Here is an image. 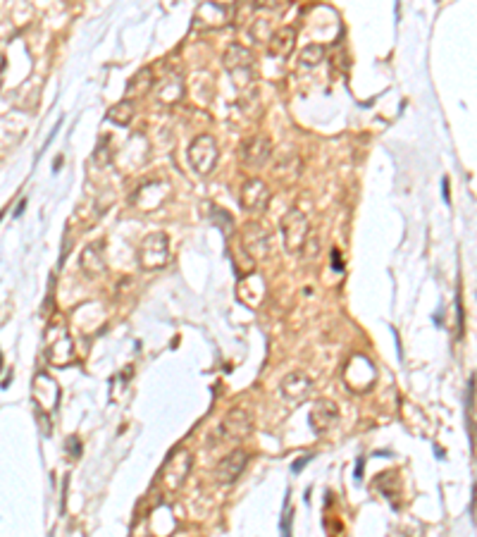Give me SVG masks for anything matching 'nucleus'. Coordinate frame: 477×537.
<instances>
[{
	"label": "nucleus",
	"mask_w": 477,
	"mask_h": 537,
	"mask_svg": "<svg viewBox=\"0 0 477 537\" xmlns=\"http://www.w3.org/2000/svg\"><path fill=\"white\" fill-rule=\"evenodd\" d=\"M191 466H193V456L189 449L186 447L174 449V452L167 456L163 471H160V482H163L170 492H177V489L186 482V478H189Z\"/></svg>",
	"instance_id": "1"
},
{
	"label": "nucleus",
	"mask_w": 477,
	"mask_h": 537,
	"mask_svg": "<svg viewBox=\"0 0 477 537\" xmlns=\"http://www.w3.org/2000/svg\"><path fill=\"white\" fill-rule=\"evenodd\" d=\"M225 70L230 72L234 84L237 86H248L255 79V60H253V53L244 48V46L239 43H232L230 48H227L225 58Z\"/></svg>",
	"instance_id": "2"
},
{
	"label": "nucleus",
	"mask_w": 477,
	"mask_h": 537,
	"mask_svg": "<svg viewBox=\"0 0 477 537\" xmlns=\"http://www.w3.org/2000/svg\"><path fill=\"white\" fill-rule=\"evenodd\" d=\"M167 258H170V239L165 232H153L141 241L139 265L144 270H158L167 263Z\"/></svg>",
	"instance_id": "3"
},
{
	"label": "nucleus",
	"mask_w": 477,
	"mask_h": 537,
	"mask_svg": "<svg viewBox=\"0 0 477 537\" xmlns=\"http://www.w3.org/2000/svg\"><path fill=\"white\" fill-rule=\"evenodd\" d=\"M186 156H189V163L193 170L205 177V174H210L215 170V165H218V144H215L210 134H200V137L191 141Z\"/></svg>",
	"instance_id": "4"
},
{
	"label": "nucleus",
	"mask_w": 477,
	"mask_h": 537,
	"mask_svg": "<svg viewBox=\"0 0 477 537\" xmlns=\"http://www.w3.org/2000/svg\"><path fill=\"white\" fill-rule=\"evenodd\" d=\"M282 237H284V246L289 253H301L308 241V220L301 211H289L282 218Z\"/></svg>",
	"instance_id": "5"
},
{
	"label": "nucleus",
	"mask_w": 477,
	"mask_h": 537,
	"mask_svg": "<svg viewBox=\"0 0 477 537\" xmlns=\"http://www.w3.org/2000/svg\"><path fill=\"white\" fill-rule=\"evenodd\" d=\"M253 427V415L244 406H234L230 413L225 415L223 425H220V437L227 442H239L244 440Z\"/></svg>",
	"instance_id": "6"
},
{
	"label": "nucleus",
	"mask_w": 477,
	"mask_h": 537,
	"mask_svg": "<svg viewBox=\"0 0 477 537\" xmlns=\"http://www.w3.org/2000/svg\"><path fill=\"white\" fill-rule=\"evenodd\" d=\"M241 206L246 208L248 213H263L267 206H270V186H267L260 177H251L246 179L244 186H241Z\"/></svg>",
	"instance_id": "7"
},
{
	"label": "nucleus",
	"mask_w": 477,
	"mask_h": 537,
	"mask_svg": "<svg viewBox=\"0 0 477 537\" xmlns=\"http://www.w3.org/2000/svg\"><path fill=\"white\" fill-rule=\"evenodd\" d=\"M279 392H282V397H284L286 401H291V404H301V401H306L308 397H311L313 380L308 378L304 371H294L282 380Z\"/></svg>",
	"instance_id": "8"
},
{
	"label": "nucleus",
	"mask_w": 477,
	"mask_h": 537,
	"mask_svg": "<svg viewBox=\"0 0 477 537\" xmlns=\"http://www.w3.org/2000/svg\"><path fill=\"white\" fill-rule=\"evenodd\" d=\"M246 463H248V454L244 449H234V452H230L218 463V468H215V482H218V485H230V482H234L244 473Z\"/></svg>",
	"instance_id": "9"
},
{
	"label": "nucleus",
	"mask_w": 477,
	"mask_h": 537,
	"mask_svg": "<svg viewBox=\"0 0 477 537\" xmlns=\"http://www.w3.org/2000/svg\"><path fill=\"white\" fill-rule=\"evenodd\" d=\"M272 156V144L270 139L258 134V137H248L241 146V160L248 167H263Z\"/></svg>",
	"instance_id": "10"
},
{
	"label": "nucleus",
	"mask_w": 477,
	"mask_h": 537,
	"mask_svg": "<svg viewBox=\"0 0 477 537\" xmlns=\"http://www.w3.org/2000/svg\"><path fill=\"white\" fill-rule=\"evenodd\" d=\"M244 246L253 258L263 260L267 258V251H270V237L260 225L251 223L244 227Z\"/></svg>",
	"instance_id": "11"
},
{
	"label": "nucleus",
	"mask_w": 477,
	"mask_h": 537,
	"mask_svg": "<svg viewBox=\"0 0 477 537\" xmlns=\"http://www.w3.org/2000/svg\"><path fill=\"white\" fill-rule=\"evenodd\" d=\"M337 420H339V408H337V404H332V401L322 399L311 408V427L318 435L327 432L329 427H334V422Z\"/></svg>",
	"instance_id": "12"
},
{
	"label": "nucleus",
	"mask_w": 477,
	"mask_h": 537,
	"mask_svg": "<svg viewBox=\"0 0 477 537\" xmlns=\"http://www.w3.org/2000/svg\"><path fill=\"white\" fill-rule=\"evenodd\" d=\"M105 244L103 241H91L89 246L84 248L82 253V270L89 277H98L100 272L105 270V253H103Z\"/></svg>",
	"instance_id": "13"
},
{
	"label": "nucleus",
	"mask_w": 477,
	"mask_h": 537,
	"mask_svg": "<svg viewBox=\"0 0 477 537\" xmlns=\"http://www.w3.org/2000/svg\"><path fill=\"white\" fill-rule=\"evenodd\" d=\"M294 41H296V31L291 26H282L270 36V43H267V53L272 58H286L289 53L294 50Z\"/></svg>",
	"instance_id": "14"
},
{
	"label": "nucleus",
	"mask_w": 477,
	"mask_h": 537,
	"mask_svg": "<svg viewBox=\"0 0 477 537\" xmlns=\"http://www.w3.org/2000/svg\"><path fill=\"white\" fill-rule=\"evenodd\" d=\"M156 96H158L160 103H165V105L177 103V100L184 96V82H181V75H177V72L167 75L163 82L158 84Z\"/></svg>",
	"instance_id": "15"
},
{
	"label": "nucleus",
	"mask_w": 477,
	"mask_h": 537,
	"mask_svg": "<svg viewBox=\"0 0 477 537\" xmlns=\"http://www.w3.org/2000/svg\"><path fill=\"white\" fill-rule=\"evenodd\" d=\"M153 84H156V79H153V70H151V67H144V70H139L136 75L129 79V84H127V100H132V103H134V98L146 96V93L153 89Z\"/></svg>",
	"instance_id": "16"
},
{
	"label": "nucleus",
	"mask_w": 477,
	"mask_h": 537,
	"mask_svg": "<svg viewBox=\"0 0 477 537\" xmlns=\"http://www.w3.org/2000/svg\"><path fill=\"white\" fill-rule=\"evenodd\" d=\"M232 15V5H218V3H208L200 5L198 10V19L208 26H223Z\"/></svg>",
	"instance_id": "17"
},
{
	"label": "nucleus",
	"mask_w": 477,
	"mask_h": 537,
	"mask_svg": "<svg viewBox=\"0 0 477 537\" xmlns=\"http://www.w3.org/2000/svg\"><path fill=\"white\" fill-rule=\"evenodd\" d=\"M134 117V103L132 100H119V103H115L107 110V119L115 124H129V119Z\"/></svg>",
	"instance_id": "18"
},
{
	"label": "nucleus",
	"mask_w": 477,
	"mask_h": 537,
	"mask_svg": "<svg viewBox=\"0 0 477 537\" xmlns=\"http://www.w3.org/2000/svg\"><path fill=\"white\" fill-rule=\"evenodd\" d=\"M299 60H301V65H306V67H315L318 63H322V60H325V46H320V43H311V46H306V48L301 50Z\"/></svg>",
	"instance_id": "19"
},
{
	"label": "nucleus",
	"mask_w": 477,
	"mask_h": 537,
	"mask_svg": "<svg viewBox=\"0 0 477 537\" xmlns=\"http://www.w3.org/2000/svg\"><path fill=\"white\" fill-rule=\"evenodd\" d=\"M351 368H353V371H358V373H355V375H358V378H360V368L358 366H353L351 363ZM363 368H365V371H368V378H375V371H373V366L370 363H368V361H365V366H363ZM353 380V378H348V382H351V387H358V389H365L368 385H370V382L373 380Z\"/></svg>",
	"instance_id": "20"
},
{
	"label": "nucleus",
	"mask_w": 477,
	"mask_h": 537,
	"mask_svg": "<svg viewBox=\"0 0 477 537\" xmlns=\"http://www.w3.org/2000/svg\"><path fill=\"white\" fill-rule=\"evenodd\" d=\"M129 537H156V535L151 533L149 521H136V523H134V528H132Z\"/></svg>",
	"instance_id": "21"
},
{
	"label": "nucleus",
	"mask_w": 477,
	"mask_h": 537,
	"mask_svg": "<svg viewBox=\"0 0 477 537\" xmlns=\"http://www.w3.org/2000/svg\"><path fill=\"white\" fill-rule=\"evenodd\" d=\"M332 265H337V270H339V272L344 270V263H341V256H339L337 248H334V251H332Z\"/></svg>",
	"instance_id": "22"
},
{
	"label": "nucleus",
	"mask_w": 477,
	"mask_h": 537,
	"mask_svg": "<svg viewBox=\"0 0 477 537\" xmlns=\"http://www.w3.org/2000/svg\"><path fill=\"white\" fill-rule=\"evenodd\" d=\"M24 206H26V201L22 198V201H19V206H17V211H15V218H19V215L24 213Z\"/></svg>",
	"instance_id": "23"
},
{
	"label": "nucleus",
	"mask_w": 477,
	"mask_h": 537,
	"mask_svg": "<svg viewBox=\"0 0 477 537\" xmlns=\"http://www.w3.org/2000/svg\"><path fill=\"white\" fill-rule=\"evenodd\" d=\"M0 368H3V353H0Z\"/></svg>",
	"instance_id": "24"
},
{
	"label": "nucleus",
	"mask_w": 477,
	"mask_h": 537,
	"mask_svg": "<svg viewBox=\"0 0 477 537\" xmlns=\"http://www.w3.org/2000/svg\"><path fill=\"white\" fill-rule=\"evenodd\" d=\"M0 220H3V213H0Z\"/></svg>",
	"instance_id": "25"
}]
</instances>
